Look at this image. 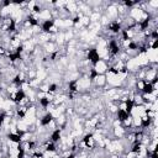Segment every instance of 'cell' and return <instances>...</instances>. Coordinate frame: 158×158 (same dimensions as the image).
<instances>
[{
  "mask_svg": "<svg viewBox=\"0 0 158 158\" xmlns=\"http://www.w3.org/2000/svg\"><path fill=\"white\" fill-rule=\"evenodd\" d=\"M149 37L153 40V41H154V40H158V32H157V30H153V31L151 32Z\"/></svg>",
  "mask_w": 158,
  "mask_h": 158,
  "instance_id": "4316f807",
  "label": "cell"
},
{
  "mask_svg": "<svg viewBox=\"0 0 158 158\" xmlns=\"http://www.w3.org/2000/svg\"><path fill=\"white\" fill-rule=\"evenodd\" d=\"M6 118V112H0V126H3V124L5 122Z\"/></svg>",
  "mask_w": 158,
  "mask_h": 158,
  "instance_id": "484cf974",
  "label": "cell"
},
{
  "mask_svg": "<svg viewBox=\"0 0 158 158\" xmlns=\"http://www.w3.org/2000/svg\"><path fill=\"white\" fill-rule=\"evenodd\" d=\"M152 120H153V118H152L149 115H146V116H143V117L141 118V126H142L143 129H147V127H149V126H151V124H152Z\"/></svg>",
  "mask_w": 158,
  "mask_h": 158,
  "instance_id": "7c38bea8",
  "label": "cell"
},
{
  "mask_svg": "<svg viewBox=\"0 0 158 158\" xmlns=\"http://www.w3.org/2000/svg\"><path fill=\"white\" fill-rule=\"evenodd\" d=\"M61 136H62L61 129H56V130L51 133V142H53V143L59 142V141H61Z\"/></svg>",
  "mask_w": 158,
  "mask_h": 158,
  "instance_id": "9c48e42d",
  "label": "cell"
},
{
  "mask_svg": "<svg viewBox=\"0 0 158 158\" xmlns=\"http://www.w3.org/2000/svg\"><path fill=\"white\" fill-rule=\"evenodd\" d=\"M24 99H26V94H25L24 89H19V90H16L15 96L11 98V100H12L15 104H20V103L24 101Z\"/></svg>",
  "mask_w": 158,
  "mask_h": 158,
  "instance_id": "3957f363",
  "label": "cell"
},
{
  "mask_svg": "<svg viewBox=\"0 0 158 158\" xmlns=\"http://www.w3.org/2000/svg\"><path fill=\"white\" fill-rule=\"evenodd\" d=\"M12 4V2H10V0H5V2H3L2 3V5L4 6V8H6V6H10Z\"/></svg>",
  "mask_w": 158,
  "mask_h": 158,
  "instance_id": "4dcf8cb0",
  "label": "cell"
},
{
  "mask_svg": "<svg viewBox=\"0 0 158 158\" xmlns=\"http://www.w3.org/2000/svg\"><path fill=\"white\" fill-rule=\"evenodd\" d=\"M57 89H58V85H57L56 83H52V84H50V85H48L47 91H48V93H56V91H57Z\"/></svg>",
  "mask_w": 158,
  "mask_h": 158,
  "instance_id": "7402d4cb",
  "label": "cell"
},
{
  "mask_svg": "<svg viewBox=\"0 0 158 158\" xmlns=\"http://www.w3.org/2000/svg\"><path fill=\"white\" fill-rule=\"evenodd\" d=\"M8 138H9L10 142H14V143H17V145H20L22 141V137L17 133H8Z\"/></svg>",
  "mask_w": 158,
  "mask_h": 158,
  "instance_id": "8fae6325",
  "label": "cell"
},
{
  "mask_svg": "<svg viewBox=\"0 0 158 158\" xmlns=\"http://www.w3.org/2000/svg\"><path fill=\"white\" fill-rule=\"evenodd\" d=\"M96 77H99V72H98L95 68H93V69L90 70V78H89V79H90V81H95Z\"/></svg>",
  "mask_w": 158,
  "mask_h": 158,
  "instance_id": "603a6c76",
  "label": "cell"
},
{
  "mask_svg": "<svg viewBox=\"0 0 158 158\" xmlns=\"http://www.w3.org/2000/svg\"><path fill=\"white\" fill-rule=\"evenodd\" d=\"M64 158H75V154L74 153H69L67 157H64Z\"/></svg>",
  "mask_w": 158,
  "mask_h": 158,
  "instance_id": "1f68e13d",
  "label": "cell"
},
{
  "mask_svg": "<svg viewBox=\"0 0 158 158\" xmlns=\"http://www.w3.org/2000/svg\"><path fill=\"white\" fill-rule=\"evenodd\" d=\"M109 30L112 32V33H120L121 30H122V26H121V22L118 21H112L109 24Z\"/></svg>",
  "mask_w": 158,
  "mask_h": 158,
  "instance_id": "8992f818",
  "label": "cell"
},
{
  "mask_svg": "<svg viewBox=\"0 0 158 158\" xmlns=\"http://www.w3.org/2000/svg\"><path fill=\"white\" fill-rule=\"evenodd\" d=\"M6 31H8L9 33H12V32L16 31V22H15L14 19H10V22H9L8 27H6Z\"/></svg>",
  "mask_w": 158,
  "mask_h": 158,
  "instance_id": "e0dca14e",
  "label": "cell"
},
{
  "mask_svg": "<svg viewBox=\"0 0 158 158\" xmlns=\"http://www.w3.org/2000/svg\"><path fill=\"white\" fill-rule=\"evenodd\" d=\"M154 85H152L149 82H146L145 84H143V87H142V89H141V93H142V95L145 96V95H151L152 93H154Z\"/></svg>",
  "mask_w": 158,
  "mask_h": 158,
  "instance_id": "5b68a950",
  "label": "cell"
},
{
  "mask_svg": "<svg viewBox=\"0 0 158 158\" xmlns=\"http://www.w3.org/2000/svg\"><path fill=\"white\" fill-rule=\"evenodd\" d=\"M25 115H26V109H19V110H17V116H19L20 118H24Z\"/></svg>",
  "mask_w": 158,
  "mask_h": 158,
  "instance_id": "d4e9b609",
  "label": "cell"
},
{
  "mask_svg": "<svg viewBox=\"0 0 158 158\" xmlns=\"http://www.w3.org/2000/svg\"><path fill=\"white\" fill-rule=\"evenodd\" d=\"M27 22L30 24V26H38V24H40V21L33 15H29L27 16Z\"/></svg>",
  "mask_w": 158,
  "mask_h": 158,
  "instance_id": "d6986e66",
  "label": "cell"
},
{
  "mask_svg": "<svg viewBox=\"0 0 158 158\" xmlns=\"http://www.w3.org/2000/svg\"><path fill=\"white\" fill-rule=\"evenodd\" d=\"M53 121V115L52 112H47L41 120H40V124H41V126H48L51 122Z\"/></svg>",
  "mask_w": 158,
  "mask_h": 158,
  "instance_id": "ba28073f",
  "label": "cell"
},
{
  "mask_svg": "<svg viewBox=\"0 0 158 158\" xmlns=\"http://www.w3.org/2000/svg\"><path fill=\"white\" fill-rule=\"evenodd\" d=\"M0 17H2V12H0Z\"/></svg>",
  "mask_w": 158,
  "mask_h": 158,
  "instance_id": "836d02e7",
  "label": "cell"
},
{
  "mask_svg": "<svg viewBox=\"0 0 158 158\" xmlns=\"http://www.w3.org/2000/svg\"><path fill=\"white\" fill-rule=\"evenodd\" d=\"M124 4H125V6L130 8V6H133V5H136V2H129V0H126V2H124Z\"/></svg>",
  "mask_w": 158,
  "mask_h": 158,
  "instance_id": "f546056e",
  "label": "cell"
},
{
  "mask_svg": "<svg viewBox=\"0 0 158 158\" xmlns=\"http://www.w3.org/2000/svg\"><path fill=\"white\" fill-rule=\"evenodd\" d=\"M9 59H10V62H16V61H21V59H22V57H21V54H20V53H16V52H10L9 53Z\"/></svg>",
  "mask_w": 158,
  "mask_h": 158,
  "instance_id": "5bb4252c",
  "label": "cell"
},
{
  "mask_svg": "<svg viewBox=\"0 0 158 158\" xmlns=\"http://www.w3.org/2000/svg\"><path fill=\"white\" fill-rule=\"evenodd\" d=\"M68 90L69 93H77L78 91V81H70L68 84Z\"/></svg>",
  "mask_w": 158,
  "mask_h": 158,
  "instance_id": "9a60e30c",
  "label": "cell"
},
{
  "mask_svg": "<svg viewBox=\"0 0 158 158\" xmlns=\"http://www.w3.org/2000/svg\"><path fill=\"white\" fill-rule=\"evenodd\" d=\"M149 22H151V16L147 15L143 20H141V22H140V29H141V31H145V30L148 27Z\"/></svg>",
  "mask_w": 158,
  "mask_h": 158,
  "instance_id": "4fadbf2b",
  "label": "cell"
},
{
  "mask_svg": "<svg viewBox=\"0 0 158 158\" xmlns=\"http://www.w3.org/2000/svg\"><path fill=\"white\" fill-rule=\"evenodd\" d=\"M53 26H54V20H52V19H46L45 21L42 22V25H41V30H42L43 32H46V33H50V32L53 30Z\"/></svg>",
  "mask_w": 158,
  "mask_h": 158,
  "instance_id": "7a4b0ae2",
  "label": "cell"
},
{
  "mask_svg": "<svg viewBox=\"0 0 158 158\" xmlns=\"http://www.w3.org/2000/svg\"><path fill=\"white\" fill-rule=\"evenodd\" d=\"M24 82H25V81H24V79L21 78V75H20V74H17V75H16L14 79H12V84H15L16 87L22 85V84H24Z\"/></svg>",
  "mask_w": 158,
  "mask_h": 158,
  "instance_id": "ffe728a7",
  "label": "cell"
},
{
  "mask_svg": "<svg viewBox=\"0 0 158 158\" xmlns=\"http://www.w3.org/2000/svg\"><path fill=\"white\" fill-rule=\"evenodd\" d=\"M2 73H3V72H2V68H0V77H2Z\"/></svg>",
  "mask_w": 158,
  "mask_h": 158,
  "instance_id": "d6a6232c",
  "label": "cell"
},
{
  "mask_svg": "<svg viewBox=\"0 0 158 158\" xmlns=\"http://www.w3.org/2000/svg\"><path fill=\"white\" fill-rule=\"evenodd\" d=\"M91 141H93V133H88V135L84 136L83 143H84L87 147H91Z\"/></svg>",
  "mask_w": 158,
  "mask_h": 158,
  "instance_id": "2e32d148",
  "label": "cell"
},
{
  "mask_svg": "<svg viewBox=\"0 0 158 158\" xmlns=\"http://www.w3.org/2000/svg\"><path fill=\"white\" fill-rule=\"evenodd\" d=\"M127 48L131 50V51H135V50H138V45L133 41H129V45H127Z\"/></svg>",
  "mask_w": 158,
  "mask_h": 158,
  "instance_id": "cb8c5ba5",
  "label": "cell"
},
{
  "mask_svg": "<svg viewBox=\"0 0 158 158\" xmlns=\"http://www.w3.org/2000/svg\"><path fill=\"white\" fill-rule=\"evenodd\" d=\"M148 47H151L152 50H157V48H158V40H154L153 43H152L151 46H148Z\"/></svg>",
  "mask_w": 158,
  "mask_h": 158,
  "instance_id": "f1b7e54d",
  "label": "cell"
},
{
  "mask_svg": "<svg viewBox=\"0 0 158 158\" xmlns=\"http://www.w3.org/2000/svg\"><path fill=\"white\" fill-rule=\"evenodd\" d=\"M109 51L112 56L118 54V52H120V46H118L116 40H110L109 41Z\"/></svg>",
  "mask_w": 158,
  "mask_h": 158,
  "instance_id": "277c9868",
  "label": "cell"
},
{
  "mask_svg": "<svg viewBox=\"0 0 158 158\" xmlns=\"http://www.w3.org/2000/svg\"><path fill=\"white\" fill-rule=\"evenodd\" d=\"M116 116H117V120L120 121V122H126L129 120V117H130L124 109H118L116 111Z\"/></svg>",
  "mask_w": 158,
  "mask_h": 158,
  "instance_id": "52a82bcc",
  "label": "cell"
},
{
  "mask_svg": "<svg viewBox=\"0 0 158 158\" xmlns=\"http://www.w3.org/2000/svg\"><path fill=\"white\" fill-rule=\"evenodd\" d=\"M88 59H89L90 63L94 67H96L99 64V62H100V54H99L96 48H94V47L89 48V51H88Z\"/></svg>",
  "mask_w": 158,
  "mask_h": 158,
  "instance_id": "6da1fadb",
  "label": "cell"
},
{
  "mask_svg": "<svg viewBox=\"0 0 158 158\" xmlns=\"http://www.w3.org/2000/svg\"><path fill=\"white\" fill-rule=\"evenodd\" d=\"M51 103V99L47 98V96H42V98H40V105H41L43 109H46Z\"/></svg>",
  "mask_w": 158,
  "mask_h": 158,
  "instance_id": "ac0fdd59",
  "label": "cell"
},
{
  "mask_svg": "<svg viewBox=\"0 0 158 158\" xmlns=\"http://www.w3.org/2000/svg\"><path fill=\"white\" fill-rule=\"evenodd\" d=\"M133 106H135V101H133V99H126V101H125V111L127 112L129 116H131L132 114V110H133Z\"/></svg>",
  "mask_w": 158,
  "mask_h": 158,
  "instance_id": "30bf717a",
  "label": "cell"
},
{
  "mask_svg": "<svg viewBox=\"0 0 158 158\" xmlns=\"http://www.w3.org/2000/svg\"><path fill=\"white\" fill-rule=\"evenodd\" d=\"M56 151H57L56 143H53V142H48V143L46 145V152H51V153H53V152H56Z\"/></svg>",
  "mask_w": 158,
  "mask_h": 158,
  "instance_id": "44dd1931",
  "label": "cell"
},
{
  "mask_svg": "<svg viewBox=\"0 0 158 158\" xmlns=\"http://www.w3.org/2000/svg\"><path fill=\"white\" fill-rule=\"evenodd\" d=\"M32 10H33V12L40 14V12H41V6H40L38 4H35V5H33V8H32Z\"/></svg>",
  "mask_w": 158,
  "mask_h": 158,
  "instance_id": "83f0119b",
  "label": "cell"
}]
</instances>
